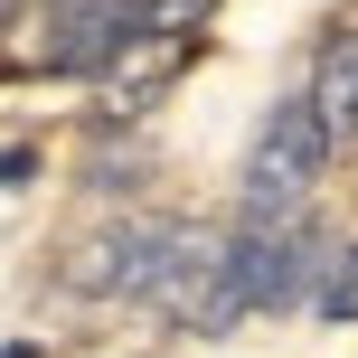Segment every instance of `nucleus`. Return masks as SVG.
<instances>
[{
    "label": "nucleus",
    "instance_id": "nucleus-1",
    "mask_svg": "<svg viewBox=\"0 0 358 358\" xmlns=\"http://www.w3.org/2000/svg\"><path fill=\"white\" fill-rule=\"evenodd\" d=\"M330 170V123L311 94H283V104L264 113V132H255L245 151V217H292L311 189H321Z\"/></svg>",
    "mask_w": 358,
    "mask_h": 358
},
{
    "label": "nucleus",
    "instance_id": "nucleus-2",
    "mask_svg": "<svg viewBox=\"0 0 358 358\" xmlns=\"http://www.w3.org/2000/svg\"><path fill=\"white\" fill-rule=\"evenodd\" d=\"M179 236L189 227H170V217H123V227L85 236L66 255V292H85V302H151L179 264Z\"/></svg>",
    "mask_w": 358,
    "mask_h": 358
},
{
    "label": "nucleus",
    "instance_id": "nucleus-3",
    "mask_svg": "<svg viewBox=\"0 0 358 358\" xmlns=\"http://www.w3.org/2000/svg\"><path fill=\"white\" fill-rule=\"evenodd\" d=\"M151 311L179 330H198V340H217L227 321H245V283H236V245H217V236H179V264H170V283L151 292Z\"/></svg>",
    "mask_w": 358,
    "mask_h": 358
},
{
    "label": "nucleus",
    "instance_id": "nucleus-4",
    "mask_svg": "<svg viewBox=\"0 0 358 358\" xmlns=\"http://www.w3.org/2000/svg\"><path fill=\"white\" fill-rule=\"evenodd\" d=\"M311 264H330L292 217H245L236 236V283H245V311H292V302H321Z\"/></svg>",
    "mask_w": 358,
    "mask_h": 358
},
{
    "label": "nucleus",
    "instance_id": "nucleus-5",
    "mask_svg": "<svg viewBox=\"0 0 358 358\" xmlns=\"http://www.w3.org/2000/svg\"><path fill=\"white\" fill-rule=\"evenodd\" d=\"M179 66H189V38H179V29H132V38H123V57H113L94 85H104V104H113V113H142Z\"/></svg>",
    "mask_w": 358,
    "mask_h": 358
},
{
    "label": "nucleus",
    "instance_id": "nucleus-6",
    "mask_svg": "<svg viewBox=\"0 0 358 358\" xmlns=\"http://www.w3.org/2000/svg\"><path fill=\"white\" fill-rule=\"evenodd\" d=\"M311 104H321L330 142H358V29H340L311 66Z\"/></svg>",
    "mask_w": 358,
    "mask_h": 358
},
{
    "label": "nucleus",
    "instance_id": "nucleus-7",
    "mask_svg": "<svg viewBox=\"0 0 358 358\" xmlns=\"http://www.w3.org/2000/svg\"><path fill=\"white\" fill-rule=\"evenodd\" d=\"M321 321H340V330H358V245H330V264H321Z\"/></svg>",
    "mask_w": 358,
    "mask_h": 358
},
{
    "label": "nucleus",
    "instance_id": "nucleus-8",
    "mask_svg": "<svg viewBox=\"0 0 358 358\" xmlns=\"http://www.w3.org/2000/svg\"><path fill=\"white\" fill-rule=\"evenodd\" d=\"M189 19H208V0H151V29H179V38H189Z\"/></svg>",
    "mask_w": 358,
    "mask_h": 358
},
{
    "label": "nucleus",
    "instance_id": "nucleus-9",
    "mask_svg": "<svg viewBox=\"0 0 358 358\" xmlns=\"http://www.w3.org/2000/svg\"><path fill=\"white\" fill-rule=\"evenodd\" d=\"M66 10H76V0H66Z\"/></svg>",
    "mask_w": 358,
    "mask_h": 358
}]
</instances>
